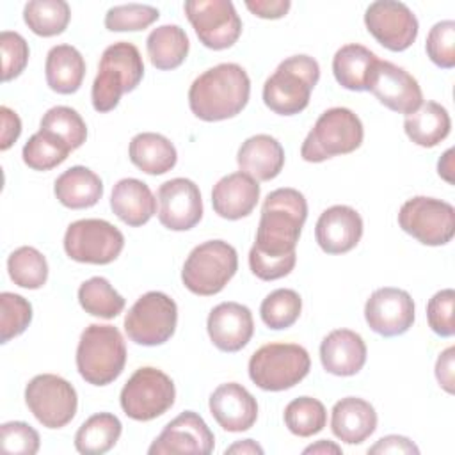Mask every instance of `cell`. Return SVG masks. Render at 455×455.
Returning a JSON list of instances; mask_svg holds the SVG:
<instances>
[{"label":"cell","instance_id":"cell-1","mask_svg":"<svg viewBox=\"0 0 455 455\" xmlns=\"http://www.w3.org/2000/svg\"><path fill=\"white\" fill-rule=\"evenodd\" d=\"M306 219L307 203L299 190L275 188L265 197L256 240L249 251V267L258 279L275 281L293 270L295 247Z\"/></svg>","mask_w":455,"mask_h":455},{"label":"cell","instance_id":"cell-2","mask_svg":"<svg viewBox=\"0 0 455 455\" xmlns=\"http://www.w3.org/2000/svg\"><path fill=\"white\" fill-rule=\"evenodd\" d=\"M251 96L247 71L235 62H222L203 71L188 89V107L203 121H224L238 116Z\"/></svg>","mask_w":455,"mask_h":455},{"label":"cell","instance_id":"cell-3","mask_svg":"<svg viewBox=\"0 0 455 455\" xmlns=\"http://www.w3.org/2000/svg\"><path fill=\"white\" fill-rule=\"evenodd\" d=\"M144 76V62L139 48L128 41H117L105 48L98 75L92 82L91 101L96 112H110L124 92H132Z\"/></svg>","mask_w":455,"mask_h":455},{"label":"cell","instance_id":"cell-4","mask_svg":"<svg viewBox=\"0 0 455 455\" xmlns=\"http://www.w3.org/2000/svg\"><path fill=\"white\" fill-rule=\"evenodd\" d=\"M320 66L309 55L284 59L263 84V103L279 116H295L309 105Z\"/></svg>","mask_w":455,"mask_h":455},{"label":"cell","instance_id":"cell-5","mask_svg":"<svg viewBox=\"0 0 455 455\" xmlns=\"http://www.w3.org/2000/svg\"><path fill=\"white\" fill-rule=\"evenodd\" d=\"M126 345L114 325L91 323L80 336L76 347V370L92 386L114 382L124 370Z\"/></svg>","mask_w":455,"mask_h":455},{"label":"cell","instance_id":"cell-6","mask_svg":"<svg viewBox=\"0 0 455 455\" xmlns=\"http://www.w3.org/2000/svg\"><path fill=\"white\" fill-rule=\"evenodd\" d=\"M364 128L357 114L345 107H332L320 114L302 142L300 156L320 164L338 155H348L363 144Z\"/></svg>","mask_w":455,"mask_h":455},{"label":"cell","instance_id":"cell-7","mask_svg":"<svg viewBox=\"0 0 455 455\" xmlns=\"http://www.w3.org/2000/svg\"><path fill=\"white\" fill-rule=\"evenodd\" d=\"M236 270V249L224 240H208L196 245L187 256L181 281L194 295L210 297L222 291Z\"/></svg>","mask_w":455,"mask_h":455},{"label":"cell","instance_id":"cell-8","mask_svg":"<svg viewBox=\"0 0 455 455\" xmlns=\"http://www.w3.org/2000/svg\"><path fill=\"white\" fill-rule=\"evenodd\" d=\"M309 354L297 343H268L249 359V377L263 391L290 389L309 373Z\"/></svg>","mask_w":455,"mask_h":455},{"label":"cell","instance_id":"cell-9","mask_svg":"<svg viewBox=\"0 0 455 455\" xmlns=\"http://www.w3.org/2000/svg\"><path fill=\"white\" fill-rule=\"evenodd\" d=\"M176 398L172 379L158 368L142 366L123 386L119 403L123 412L135 421H151L165 414Z\"/></svg>","mask_w":455,"mask_h":455},{"label":"cell","instance_id":"cell-10","mask_svg":"<svg viewBox=\"0 0 455 455\" xmlns=\"http://www.w3.org/2000/svg\"><path fill=\"white\" fill-rule=\"evenodd\" d=\"M176 323L178 306L162 291L144 293L124 316V331L130 341L142 347H156L169 341Z\"/></svg>","mask_w":455,"mask_h":455},{"label":"cell","instance_id":"cell-11","mask_svg":"<svg viewBox=\"0 0 455 455\" xmlns=\"http://www.w3.org/2000/svg\"><path fill=\"white\" fill-rule=\"evenodd\" d=\"M124 247L123 233L103 219H80L64 233V251L78 263L108 265Z\"/></svg>","mask_w":455,"mask_h":455},{"label":"cell","instance_id":"cell-12","mask_svg":"<svg viewBox=\"0 0 455 455\" xmlns=\"http://www.w3.org/2000/svg\"><path fill=\"white\" fill-rule=\"evenodd\" d=\"M398 224L423 245H444L455 235V208L443 199L416 196L402 204Z\"/></svg>","mask_w":455,"mask_h":455},{"label":"cell","instance_id":"cell-13","mask_svg":"<svg viewBox=\"0 0 455 455\" xmlns=\"http://www.w3.org/2000/svg\"><path fill=\"white\" fill-rule=\"evenodd\" d=\"M25 403L46 428H62L76 414L78 396L73 384L53 373L36 375L25 387Z\"/></svg>","mask_w":455,"mask_h":455},{"label":"cell","instance_id":"cell-14","mask_svg":"<svg viewBox=\"0 0 455 455\" xmlns=\"http://www.w3.org/2000/svg\"><path fill=\"white\" fill-rule=\"evenodd\" d=\"M185 14L199 41L210 50L233 46L242 34V20L229 0H188Z\"/></svg>","mask_w":455,"mask_h":455},{"label":"cell","instance_id":"cell-15","mask_svg":"<svg viewBox=\"0 0 455 455\" xmlns=\"http://www.w3.org/2000/svg\"><path fill=\"white\" fill-rule=\"evenodd\" d=\"M364 25L368 32L387 50L403 52L418 37V18L396 0H377L366 7Z\"/></svg>","mask_w":455,"mask_h":455},{"label":"cell","instance_id":"cell-16","mask_svg":"<svg viewBox=\"0 0 455 455\" xmlns=\"http://www.w3.org/2000/svg\"><path fill=\"white\" fill-rule=\"evenodd\" d=\"M366 91L389 110L405 116L412 114L423 103V92L418 80L389 60L377 59L370 71Z\"/></svg>","mask_w":455,"mask_h":455},{"label":"cell","instance_id":"cell-17","mask_svg":"<svg viewBox=\"0 0 455 455\" xmlns=\"http://www.w3.org/2000/svg\"><path fill=\"white\" fill-rule=\"evenodd\" d=\"M364 320L373 332L384 338L405 334L414 323V300L405 290L379 288L364 304Z\"/></svg>","mask_w":455,"mask_h":455},{"label":"cell","instance_id":"cell-18","mask_svg":"<svg viewBox=\"0 0 455 455\" xmlns=\"http://www.w3.org/2000/svg\"><path fill=\"white\" fill-rule=\"evenodd\" d=\"M158 220L171 231H188L203 217L199 187L188 178H172L158 187Z\"/></svg>","mask_w":455,"mask_h":455},{"label":"cell","instance_id":"cell-19","mask_svg":"<svg viewBox=\"0 0 455 455\" xmlns=\"http://www.w3.org/2000/svg\"><path fill=\"white\" fill-rule=\"evenodd\" d=\"M215 435L204 419L194 412L185 411L169 421L160 435L151 443L149 455L164 453H199L208 455L213 451Z\"/></svg>","mask_w":455,"mask_h":455},{"label":"cell","instance_id":"cell-20","mask_svg":"<svg viewBox=\"0 0 455 455\" xmlns=\"http://www.w3.org/2000/svg\"><path fill=\"white\" fill-rule=\"evenodd\" d=\"M363 236V219L357 210L347 204H334L322 212L315 226V238L327 254L352 251Z\"/></svg>","mask_w":455,"mask_h":455},{"label":"cell","instance_id":"cell-21","mask_svg":"<svg viewBox=\"0 0 455 455\" xmlns=\"http://www.w3.org/2000/svg\"><path fill=\"white\" fill-rule=\"evenodd\" d=\"M212 343L222 352H238L252 338L254 320L247 306L238 302L217 304L206 320Z\"/></svg>","mask_w":455,"mask_h":455},{"label":"cell","instance_id":"cell-22","mask_svg":"<svg viewBox=\"0 0 455 455\" xmlns=\"http://www.w3.org/2000/svg\"><path fill=\"white\" fill-rule=\"evenodd\" d=\"M208 407L226 432H245L258 419L256 398L238 382H226L215 387Z\"/></svg>","mask_w":455,"mask_h":455},{"label":"cell","instance_id":"cell-23","mask_svg":"<svg viewBox=\"0 0 455 455\" xmlns=\"http://www.w3.org/2000/svg\"><path fill=\"white\" fill-rule=\"evenodd\" d=\"M366 343L361 334L350 329L331 331L320 343V361L327 373L350 377L363 370L366 363Z\"/></svg>","mask_w":455,"mask_h":455},{"label":"cell","instance_id":"cell-24","mask_svg":"<svg viewBox=\"0 0 455 455\" xmlns=\"http://www.w3.org/2000/svg\"><path fill=\"white\" fill-rule=\"evenodd\" d=\"M258 201V181L242 171L220 178L212 190V204L215 213L228 220H238L251 215Z\"/></svg>","mask_w":455,"mask_h":455},{"label":"cell","instance_id":"cell-25","mask_svg":"<svg viewBox=\"0 0 455 455\" xmlns=\"http://www.w3.org/2000/svg\"><path fill=\"white\" fill-rule=\"evenodd\" d=\"M377 428L373 405L357 396H345L331 411V430L347 444L364 443Z\"/></svg>","mask_w":455,"mask_h":455},{"label":"cell","instance_id":"cell-26","mask_svg":"<svg viewBox=\"0 0 455 455\" xmlns=\"http://www.w3.org/2000/svg\"><path fill=\"white\" fill-rule=\"evenodd\" d=\"M236 164L242 172L256 181H270L284 167V149L272 135L258 133L242 142L236 153Z\"/></svg>","mask_w":455,"mask_h":455},{"label":"cell","instance_id":"cell-27","mask_svg":"<svg viewBox=\"0 0 455 455\" xmlns=\"http://www.w3.org/2000/svg\"><path fill=\"white\" fill-rule=\"evenodd\" d=\"M110 208L124 224L139 228L156 213V199L144 181L123 178L112 188Z\"/></svg>","mask_w":455,"mask_h":455},{"label":"cell","instance_id":"cell-28","mask_svg":"<svg viewBox=\"0 0 455 455\" xmlns=\"http://www.w3.org/2000/svg\"><path fill=\"white\" fill-rule=\"evenodd\" d=\"M53 192L62 206L84 210L94 206L101 199L103 181L89 167L73 165L55 180Z\"/></svg>","mask_w":455,"mask_h":455},{"label":"cell","instance_id":"cell-29","mask_svg":"<svg viewBox=\"0 0 455 455\" xmlns=\"http://www.w3.org/2000/svg\"><path fill=\"white\" fill-rule=\"evenodd\" d=\"M46 84L59 94H73L80 89L85 76V60L71 44L50 48L44 62Z\"/></svg>","mask_w":455,"mask_h":455},{"label":"cell","instance_id":"cell-30","mask_svg":"<svg viewBox=\"0 0 455 455\" xmlns=\"http://www.w3.org/2000/svg\"><path fill=\"white\" fill-rule=\"evenodd\" d=\"M128 156L135 167L153 176L169 172L178 162L174 144L167 137L155 132L137 133L130 140Z\"/></svg>","mask_w":455,"mask_h":455},{"label":"cell","instance_id":"cell-31","mask_svg":"<svg viewBox=\"0 0 455 455\" xmlns=\"http://www.w3.org/2000/svg\"><path fill=\"white\" fill-rule=\"evenodd\" d=\"M403 130L414 144L421 148H434L448 137L451 119L441 103L425 101L412 114L405 116Z\"/></svg>","mask_w":455,"mask_h":455},{"label":"cell","instance_id":"cell-32","mask_svg":"<svg viewBox=\"0 0 455 455\" xmlns=\"http://www.w3.org/2000/svg\"><path fill=\"white\" fill-rule=\"evenodd\" d=\"M190 41L180 25H160L146 39V50L156 69L169 71L183 64L188 55Z\"/></svg>","mask_w":455,"mask_h":455},{"label":"cell","instance_id":"cell-33","mask_svg":"<svg viewBox=\"0 0 455 455\" xmlns=\"http://www.w3.org/2000/svg\"><path fill=\"white\" fill-rule=\"evenodd\" d=\"M377 62V55L363 44L348 43L332 57V73L336 82L348 91H366L368 76Z\"/></svg>","mask_w":455,"mask_h":455},{"label":"cell","instance_id":"cell-34","mask_svg":"<svg viewBox=\"0 0 455 455\" xmlns=\"http://www.w3.org/2000/svg\"><path fill=\"white\" fill-rule=\"evenodd\" d=\"M123 425L112 412H98L87 418L75 434V448L82 455H101L112 450L121 437Z\"/></svg>","mask_w":455,"mask_h":455},{"label":"cell","instance_id":"cell-35","mask_svg":"<svg viewBox=\"0 0 455 455\" xmlns=\"http://www.w3.org/2000/svg\"><path fill=\"white\" fill-rule=\"evenodd\" d=\"M71 9L64 0H30L23 9V21L41 37H53L66 30Z\"/></svg>","mask_w":455,"mask_h":455},{"label":"cell","instance_id":"cell-36","mask_svg":"<svg viewBox=\"0 0 455 455\" xmlns=\"http://www.w3.org/2000/svg\"><path fill=\"white\" fill-rule=\"evenodd\" d=\"M78 302L82 309L92 316L105 320L116 318L124 309V299L105 277H91L78 288Z\"/></svg>","mask_w":455,"mask_h":455},{"label":"cell","instance_id":"cell-37","mask_svg":"<svg viewBox=\"0 0 455 455\" xmlns=\"http://www.w3.org/2000/svg\"><path fill=\"white\" fill-rule=\"evenodd\" d=\"M7 272L16 286L37 290L48 279V263L43 252H39L36 247L23 245L9 254Z\"/></svg>","mask_w":455,"mask_h":455},{"label":"cell","instance_id":"cell-38","mask_svg":"<svg viewBox=\"0 0 455 455\" xmlns=\"http://www.w3.org/2000/svg\"><path fill=\"white\" fill-rule=\"evenodd\" d=\"M327 411L323 403L313 396H299L284 407V425L293 435L311 437L323 430Z\"/></svg>","mask_w":455,"mask_h":455},{"label":"cell","instance_id":"cell-39","mask_svg":"<svg viewBox=\"0 0 455 455\" xmlns=\"http://www.w3.org/2000/svg\"><path fill=\"white\" fill-rule=\"evenodd\" d=\"M71 153L69 146L59 137L39 130L23 146L21 156L25 165L34 171H50L60 165Z\"/></svg>","mask_w":455,"mask_h":455},{"label":"cell","instance_id":"cell-40","mask_svg":"<svg viewBox=\"0 0 455 455\" xmlns=\"http://www.w3.org/2000/svg\"><path fill=\"white\" fill-rule=\"evenodd\" d=\"M300 311L302 299L295 290L290 288H277L270 291L259 306L263 323L274 331L291 327L299 320Z\"/></svg>","mask_w":455,"mask_h":455},{"label":"cell","instance_id":"cell-41","mask_svg":"<svg viewBox=\"0 0 455 455\" xmlns=\"http://www.w3.org/2000/svg\"><path fill=\"white\" fill-rule=\"evenodd\" d=\"M39 130H44L69 146L71 151L78 149L87 139V126L82 116L66 105H57L46 110L41 119Z\"/></svg>","mask_w":455,"mask_h":455},{"label":"cell","instance_id":"cell-42","mask_svg":"<svg viewBox=\"0 0 455 455\" xmlns=\"http://www.w3.org/2000/svg\"><path fill=\"white\" fill-rule=\"evenodd\" d=\"M0 341L7 343L9 339L25 332L32 322V306L30 302L12 291L0 293Z\"/></svg>","mask_w":455,"mask_h":455},{"label":"cell","instance_id":"cell-43","mask_svg":"<svg viewBox=\"0 0 455 455\" xmlns=\"http://www.w3.org/2000/svg\"><path fill=\"white\" fill-rule=\"evenodd\" d=\"M160 12L146 4L114 5L105 14V27L110 32H135L144 30L158 20Z\"/></svg>","mask_w":455,"mask_h":455},{"label":"cell","instance_id":"cell-44","mask_svg":"<svg viewBox=\"0 0 455 455\" xmlns=\"http://www.w3.org/2000/svg\"><path fill=\"white\" fill-rule=\"evenodd\" d=\"M425 50L428 59L435 66L443 69H451L455 66V21H437L427 36Z\"/></svg>","mask_w":455,"mask_h":455},{"label":"cell","instance_id":"cell-45","mask_svg":"<svg viewBox=\"0 0 455 455\" xmlns=\"http://www.w3.org/2000/svg\"><path fill=\"white\" fill-rule=\"evenodd\" d=\"M0 48H2V80L9 82L23 73L28 62V43L25 37L12 30H4L0 34Z\"/></svg>","mask_w":455,"mask_h":455},{"label":"cell","instance_id":"cell-46","mask_svg":"<svg viewBox=\"0 0 455 455\" xmlns=\"http://www.w3.org/2000/svg\"><path fill=\"white\" fill-rule=\"evenodd\" d=\"M0 444L5 453L34 455L39 451V434L25 421H7L0 427Z\"/></svg>","mask_w":455,"mask_h":455},{"label":"cell","instance_id":"cell-47","mask_svg":"<svg viewBox=\"0 0 455 455\" xmlns=\"http://www.w3.org/2000/svg\"><path fill=\"white\" fill-rule=\"evenodd\" d=\"M453 306H455V291L451 288H444L434 293L427 304L428 325L441 338H451L455 334Z\"/></svg>","mask_w":455,"mask_h":455},{"label":"cell","instance_id":"cell-48","mask_svg":"<svg viewBox=\"0 0 455 455\" xmlns=\"http://www.w3.org/2000/svg\"><path fill=\"white\" fill-rule=\"evenodd\" d=\"M245 7L258 18L277 20L286 16L291 7L290 0H245Z\"/></svg>","mask_w":455,"mask_h":455},{"label":"cell","instance_id":"cell-49","mask_svg":"<svg viewBox=\"0 0 455 455\" xmlns=\"http://www.w3.org/2000/svg\"><path fill=\"white\" fill-rule=\"evenodd\" d=\"M0 117H2V139H0V149L7 151L20 137L21 133V119L14 110L9 107H0Z\"/></svg>","mask_w":455,"mask_h":455},{"label":"cell","instance_id":"cell-50","mask_svg":"<svg viewBox=\"0 0 455 455\" xmlns=\"http://www.w3.org/2000/svg\"><path fill=\"white\" fill-rule=\"evenodd\" d=\"M368 453H419V448L409 437L386 435L370 446Z\"/></svg>","mask_w":455,"mask_h":455},{"label":"cell","instance_id":"cell-51","mask_svg":"<svg viewBox=\"0 0 455 455\" xmlns=\"http://www.w3.org/2000/svg\"><path fill=\"white\" fill-rule=\"evenodd\" d=\"M453 357H455V348L448 347L439 354L435 363V379L439 386L450 395H453L455 391L453 389Z\"/></svg>","mask_w":455,"mask_h":455},{"label":"cell","instance_id":"cell-52","mask_svg":"<svg viewBox=\"0 0 455 455\" xmlns=\"http://www.w3.org/2000/svg\"><path fill=\"white\" fill-rule=\"evenodd\" d=\"M228 453H240V455H254V453H258V455H261L263 453V448L256 443V441H252V439H243V441H238V443H235V444H231L229 448H226V455Z\"/></svg>","mask_w":455,"mask_h":455},{"label":"cell","instance_id":"cell-53","mask_svg":"<svg viewBox=\"0 0 455 455\" xmlns=\"http://www.w3.org/2000/svg\"><path fill=\"white\" fill-rule=\"evenodd\" d=\"M437 172L448 183H453V149L450 148L437 162Z\"/></svg>","mask_w":455,"mask_h":455},{"label":"cell","instance_id":"cell-54","mask_svg":"<svg viewBox=\"0 0 455 455\" xmlns=\"http://www.w3.org/2000/svg\"><path fill=\"white\" fill-rule=\"evenodd\" d=\"M304 453H322V455H325V453H341V448L338 444L331 443V441L322 439V441L304 448Z\"/></svg>","mask_w":455,"mask_h":455}]
</instances>
